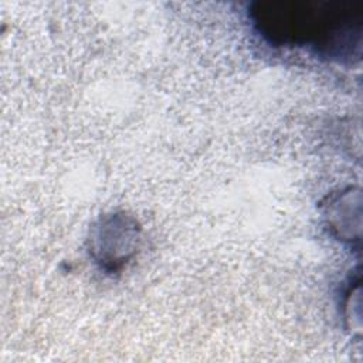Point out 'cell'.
<instances>
[{
  "label": "cell",
  "mask_w": 363,
  "mask_h": 363,
  "mask_svg": "<svg viewBox=\"0 0 363 363\" xmlns=\"http://www.w3.org/2000/svg\"><path fill=\"white\" fill-rule=\"evenodd\" d=\"M257 31L278 47H311L343 62L360 57L362 0H261L250 7Z\"/></svg>",
  "instance_id": "obj_1"
},
{
  "label": "cell",
  "mask_w": 363,
  "mask_h": 363,
  "mask_svg": "<svg viewBox=\"0 0 363 363\" xmlns=\"http://www.w3.org/2000/svg\"><path fill=\"white\" fill-rule=\"evenodd\" d=\"M89 254L105 271H119L138 251L140 227L125 213H112L101 217L91 228L88 238Z\"/></svg>",
  "instance_id": "obj_2"
}]
</instances>
